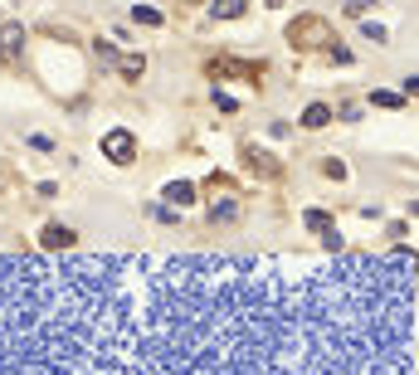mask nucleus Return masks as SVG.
Listing matches in <instances>:
<instances>
[{
    "mask_svg": "<svg viewBox=\"0 0 419 375\" xmlns=\"http://www.w3.org/2000/svg\"><path fill=\"white\" fill-rule=\"evenodd\" d=\"M302 220H307V229H322V234H332V220H327V214H322V209H307V214H302Z\"/></svg>",
    "mask_w": 419,
    "mask_h": 375,
    "instance_id": "obj_8",
    "label": "nucleus"
},
{
    "mask_svg": "<svg viewBox=\"0 0 419 375\" xmlns=\"http://www.w3.org/2000/svg\"><path fill=\"white\" fill-rule=\"evenodd\" d=\"M327 122H332V107L327 102H312L307 113H302V127H327Z\"/></svg>",
    "mask_w": 419,
    "mask_h": 375,
    "instance_id": "obj_4",
    "label": "nucleus"
},
{
    "mask_svg": "<svg viewBox=\"0 0 419 375\" xmlns=\"http://www.w3.org/2000/svg\"><path fill=\"white\" fill-rule=\"evenodd\" d=\"M190 200H195V185H190V181H171V185H166V205H181V209H185Z\"/></svg>",
    "mask_w": 419,
    "mask_h": 375,
    "instance_id": "obj_3",
    "label": "nucleus"
},
{
    "mask_svg": "<svg viewBox=\"0 0 419 375\" xmlns=\"http://www.w3.org/2000/svg\"><path fill=\"white\" fill-rule=\"evenodd\" d=\"M234 214H239L234 200H215V205H210V220H215V225H220V220H234Z\"/></svg>",
    "mask_w": 419,
    "mask_h": 375,
    "instance_id": "obj_6",
    "label": "nucleus"
},
{
    "mask_svg": "<svg viewBox=\"0 0 419 375\" xmlns=\"http://www.w3.org/2000/svg\"><path fill=\"white\" fill-rule=\"evenodd\" d=\"M44 244H49V249H69V244H73V229H64V225H49V229H44Z\"/></svg>",
    "mask_w": 419,
    "mask_h": 375,
    "instance_id": "obj_5",
    "label": "nucleus"
},
{
    "mask_svg": "<svg viewBox=\"0 0 419 375\" xmlns=\"http://www.w3.org/2000/svg\"><path fill=\"white\" fill-rule=\"evenodd\" d=\"M141 69H146V59H137V54H132V59H122V73H127V78H137Z\"/></svg>",
    "mask_w": 419,
    "mask_h": 375,
    "instance_id": "obj_11",
    "label": "nucleus"
},
{
    "mask_svg": "<svg viewBox=\"0 0 419 375\" xmlns=\"http://www.w3.org/2000/svg\"><path fill=\"white\" fill-rule=\"evenodd\" d=\"M102 151H108V161L127 166V161H132V151H137V141H132V132H108V137H102Z\"/></svg>",
    "mask_w": 419,
    "mask_h": 375,
    "instance_id": "obj_2",
    "label": "nucleus"
},
{
    "mask_svg": "<svg viewBox=\"0 0 419 375\" xmlns=\"http://www.w3.org/2000/svg\"><path fill=\"white\" fill-rule=\"evenodd\" d=\"M244 15V0H215V20H234Z\"/></svg>",
    "mask_w": 419,
    "mask_h": 375,
    "instance_id": "obj_7",
    "label": "nucleus"
},
{
    "mask_svg": "<svg viewBox=\"0 0 419 375\" xmlns=\"http://www.w3.org/2000/svg\"><path fill=\"white\" fill-rule=\"evenodd\" d=\"M405 93H419V78H405Z\"/></svg>",
    "mask_w": 419,
    "mask_h": 375,
    "instance_id": "obj_13",
    "label": "nucleus"
},
{
    "mask_svg": "<svg viewBox=\"0 0 419 375\" xmlns=\"http://www.w3.org/2000/svg\"><path fill=\"white\" fill-rule=\"evenodd\" d=\"M381 107H400V93H390V88H381V93H371Z\"/></svg>",
    "mask_w": 419,
    "mask_h": 375,
    "instance_id": "obj_12",
    "label": "nucleus"
},
{
    "mask_svg": "<svg viewBox=\"0 0 419 375\" xmlns=\"http://www.w3.org/2000/svg\"><path fill=\"white\" fill-rule=\"evenodd\" d=\"M137 25H161V15H156L151 5H137Z\"/></svg>",
    "mask_w": 419,
    "mask_h": 375,
    "instance_id": "obj_10",
    "label": "nucleus"
},
{
    "mask_svg": "<svg viewBox=\"0 0 419 375\" xmlns=\"http://www.w3.org/2000/svg\"><path fill=\"white\" fill-rule=\"evenodd\" d=\"M93 54H98V59H108V64H122V59H117V49H113V44H102V39L93 44Z\"/></svg>",
    "mask_w": 419,
    "mask_h": 375,
    "instance_id": "obj_9",
    "label": "nucleus"
},
{
    "mask_svg": "<svg viewBox=\"0 0 419 375\" xmlns=\"http://www.w3.org/2000/svg\"><path fill=\"white\" fill-rule=\"evenodd\" d=\"M409 249L253 258L0 253V375H405Z\"/></svg>",
    "mask_w": 419,
    "mask_h": 375,
    "instance_id": "obj_1",
    "label": "nucleus"
}]
</instances>
